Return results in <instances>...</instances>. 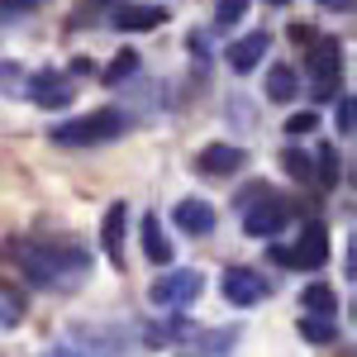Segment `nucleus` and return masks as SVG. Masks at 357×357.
Returning <instances> with one entry per match:
<instances>
[{"mask_svg": "<svg viewBox=\"0 0 357 357\" xmlns=\"http://www.w3.org/2000/svg\"><path fill=\"white\" fill-rule=\"evenodd\" d=\"M15 257L24 262L29 281H38V286H77L86 276V252L72 243H20Z\"/></svg>", "mask_w": 357, "mask_h": 357, "instance_id": "1", "label": "nucleus"}, {"mask_svg": "<svg viewBox=\"0 0 357 357\" xmlns=\"http://www.w3.org/2000/svg\"><path fill=\"white\" fill-rule=\"evenodd\" d=\"M238 210H243V234L248 238H272L286 229L291 220V205L272 191V186H262V181H252L243 195H238Z\"/></svg>", "mask_w": 357, "mask_h": 357, "instance_id": "2", "label": "nucleus"}, {"mask_svg": "<svg viewBox=\"0 0 357 357\" xmlns=\"http://www.w3.org/2000/svg\"><path fill=\"white\" fill-rule=\"evenodd\" d=\"M124 134V114L119 110H91L82 114V119H72V124H62V129H53L57 143H72V148H91V143H110V138Z\"/></svg>", "mask_w": 357, "mask_h": 357, "instance_id": "3", "label": "nucleus"}, {"mask_svg": "<svg viewBox=\"0 0 357 357\" xmlns=\"http://www.w3.org/2000/svg\"><path fill=\"white\" fill-rule=\"evenodd\" d=\"M338 86H343V48H338V38H319L310 48V96L338 100Z\"/></svg>", "mask_w": 357, "mask_h": 357, "instance_id": "4", "label": "nucleus"}, {"mask_svg": "<svg viewBox=\"0 0 357 357\" xmlns=\"http://www.w3.org/2000/svg\"><path fill=\"white\" fill-rule=\"evenodd\" d=\"M281 262H291V267H305V272H314V267H324L329 262V229L319 220H310L301 229V238H296V248L291 252H276Z\"/></svg>", "mask_w": 357, "mask_h": 357, "instance_id": "5", "label": "nucleus"}, {"mask_svg": "<svg viewBox=\"0 0 357 357\" xmlns=\"http://www.w3.org/2000/svg\"><path fill=\"white\" fill-rule=\"evenodd\" d=\"M200 291H205V276H200V272H191V267H186V272L158 276L148 296H153V305H172V310H176V305H191L195 296H200Z\"/></svg>", "mask_w": 357, "mask_h": 357, "instance_id": "6", "label": "nucleus"}, {"mask_svg": "<svg viewBox=\"0 0 357 357\" xmlns=\"http://www.w3.org/2000/svg\"><path fill=\"white\" fill-rule=\"evenodd\" d=\"M220 291H224V301H229V305L248 310V305H257L262 296H267V281L252 272V267H229L224 281H220Z\"/></svg>", "mask_w": 357, "mask_h": 357, "instance_id": "7", "label": "nucleus"}, {"mask_svg": "<svg viewBox=\"0 0 357 357\" xmlns=\"http://www.w3.org/2000/svg\"><path fill=\"white\" fill-rule=\"evenodd\" d=\"M29 96H33V105H43V110H62V105H72L77 86L67 82L62 72H33V77H29Z\"/></svg>", "mask_w": 357, "mask_h": 357, "instance_id": "8", "label": "nucleus"}, {"mask_svg": "<svg viewBox=\"0 0 357 357\" xmlns=\"http://www.w3.org/2000/svg\"><path fill=\"white\" fill-rule=\"evenodd\" d=\"M172 220H176V229H181V234L205 238V234H215V205H210V200H200V195H186V200H176Z\"/></svg>", "mask_w": 357, "mask_h": 357, "instance_id": "9", "label": "nucleus"}, {"mask_svg": "<svg viewBox=\"0 0 357 357\" xmlns=\"http://www.w3.org/2000/svg\"><path fill=\"white\" fill-rule=\"evenodd\" d=\"M243 162H248V153L238 143H210V148H200V158H195V167H200L205 176H234Z\"/></svg>", "mask_w": 357, "mask_h": 357, "instance_id": "10", "label": "nucleus"}, {"mask_svg": "<svg viewBox=\"0 0 357 357\" xmlns=\"http://www.w3.org/2000/svg\"><path fill=\"white\" fill-rule=\"evenodd\" d=\"M158 24H167V5H119L114 10V29H124V33H143Z\"/></svg>", "mask_w": 357, "mask_h": 357, "instance_id": "11", "label": "nucleus"}, {"mask_svg": "<svg viewBox=\"0 0 357 357\" xmlns=\"http://www.w3.org/2000/svg\"><path fill=\"white\" fill-rule=\"evenodd\" d=\"M124 220H129V210L114 200L110 210H105V224H100V248L110 252V262L119 267L124 262Z\"/></svg>", "mask_w": 357, "mask_h": 357, "instance_id": "12", "label": "nucleus"}, {"mask_svg": "<svg viewBox=\"0 0 357 357\" xmlns=\"http://www.w3.org/2000/svg\"><path fill=\"white\" fill-rule=\"evenodd\" d=\"M262 53H267V33L252 29V33H243V38L229 48V67H234V72H252V67L262 62Z\"/></svg>", "mask_w": 357, "mask_h": 357, "instance_id": "13", "label": "nucleus"}, {"mask_svg": "<svg viewBox=\"0 0 357 357\" xmlns=\"http://www.w3.org/2000/svg\"><path fill=\"white\" fill-rule=\"evenodd\" d=\"M143 257H148L153 267H167V262H172V238L162 234L158 215H143Z\"/></svg>", "mask_w": 357, "mask_h": 357, "instance_id": "14", "label": "nucleus"}, {"mask_svg": "<svg viewBox=\"0 0 357 357\" xmlns=\"http://www.w3.org/2000/svg\"><path fill=\"white\" fill-rule=\"evenodd\" d=\"M234 343H238V329H210V333H200L181 357H229Z\"/></svg>", "mask_w": 357, "mask_h": 357, "instance_id": "15", "label": "nucleus"}, {"mask_svg": "<svg viewBox=\"0 0 357 357\" xmlns=\"http://www.w3.org/2000/svg\"><path fill=\"white\" fill-rule=\"evenodd\" d=\"M301 305L310 310V319H338V296H333V286H324V281L305 286Z\"/></svg>", "mask_w": 357, "mask_h": 357, "instance_id": "16", "label": "nucleus"}, {"mask_svg": "<svg viewBox=\"0 0 357 357\" xmlns=\"http://www.w3.org/2000/svg\"><path fill=\"white\" fill-rule=\"evenodd\" d=\"M296 91H301V82H296V67H286V62H276L272 72H267V96L272 100H296Z\"/></svg>", "mask_w": 357, "mask_h": 357, "instance_id": "17", "label": "nucleus"}, {"mask_svg": "<svg viewBox=\"0 0 357 357\" xmlns=\"http://www.w3.org/2000/svg\"><path fill=\"white\" fill-rule=\"evenodd\" d=\"M301 338L305 343H333L338 338V319H301Z\"/></svg>", "mask_w": 357, "mask_h": 357, "instance_id": "18", "label": "nucleus"}, {"mask_svg": "<svg viewBox=\"0 0 357 357\" xmlns=\"http://www.w3.org/2000/svg\"><path fill=\"white\" fill-rule=\"evenodd\" d=\"M281 167H286V176H301V181L314 176V167H310V158H305L301 148H286V153H281Z\"/></svg>", "mask_w": 357, "mask_h": 357, "instance_id": "19", "label": "nucleus"}, {"mask_svg": "<svg viewBox=\"0 0 357 357\" xmlns=\"http://www.w3.org/2000/svg\"><path fill=\"white\" fill-rule=\"evenodd\" d=\"M310 162H319V181H324V186H338V153H333V148H319Z\"/></svg>", "mask_w": 357, "mask_h": 357, "instance_id": "20", "label": "nucleus"}, {"mask_svg": "<svg viewBox=\"0 0 357 357\" xmlns=\"http://www.w3.org/2000/svg\"><path fill=\"white\" fill-rule=\"evenodd\" d=\"M248 10H252L248 0H220V5H215V24H238Z\"/></svg>", "mask_w": 357, "mask_h": 357, "instance_id": "21", "label": "nucleus"}, {"mask_svg": "<svg viewBox=\"0 0 357 357\" xmlns=\"http://www.w3.org/2000/svg\"><path fill=\"white\" fill-rule=\"evenodd\" d=\"M20 314H24V305L0 286V329H15V324H20Z\"/></svg>", "mask_w": 357, "mask_h": 357, "instance_id": "22", "label": "nucleus"}, {"mask_svg": "<svg viewBox=\"0 0 357 357\" xmlns=\"http://www.w3.org/2000/svg\"><path fill=\"white\" fill-rule=\"evenodd\" d=\"M314 124H319V114H314V110H301V114H291V119H286V134L301 138V134H310Z\"/></svg>", "mask_w": 357, "mask_h": 357, "instance_id": "23", "label": "nucleus"}, {"mask_svg": "<svg viewBox=\"0 0 357 357\" xmlns=\"http://www.w3.org/2000/svg\"><path fill=\"white\" fill-rule=\"evenodd\" d=\"M353 119H357V105H353V96H343L338 100V134H353Z\"/></svg>", "mask_w": 357, "mask_h": 357, "instance_id": "24", "label": "nucleus"}, {"mask_svg": "<svg viewBox=\"0 0 357 357\" xmlns=\"http://www.w3.org/2000/svg\"><path fill=\"white\" fill-rule=\"evenodd\" d=\"M33 10V0H0V20H20Z\"/></svg>", "mask_w": 357, "mask_h": 357, "instance_id": "25", "label": "nucleus"}, {"mask_svg": "<svg viewBox=\"0 0 357 357\" xmlns=\"http://www.w3.org/2000/svg\"><path fill=\"white\" fill-rule=\"evenodd\" d=\"M129 67H134V57H119V62H114V67H110V82H114V77H124Z\"/></svg>", "mask_w": 357, "mask_h": 357, "instance_id": "26", "label": "nucleus"}]
</instances>
